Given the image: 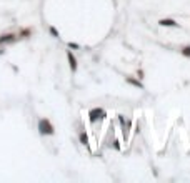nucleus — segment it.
I'll return each instance as SVG.
<instances>
[{
	"label": "nucleus",
	"instance_id": "f257e3e1",
	"mask_svg": "<svg viewBox=\"0 0 190 183\" xmlns=\"http://www.w3.org/2000/svg\"><path fill=\"white\" fill-rule=\"evenodd\" d=\"M38 130H40L42 133H45V135L53 133V127L48 123V120H40V122H38Z\"/></svg>",
	"mask_w": 190,
	"mask_h": 183
},
{
	"label": "nucleus",
	"instance_id": "f03ea898",
	"mask_svg": "<svg viewBox=\"0 0 190 183\" xmlns=\"http://www.w3.org/2000/svg\"><path fill=\"white\" fill-rule=\"evenodd\" d=\"M160 25L163 27H177V23L173 20H170V18H163V20H160Z\"/></svg>",
	"mask_w": 190,
	"mask_h": 183
},
{
	"label": "nucleus",
	"instance_id": "7ed1b4c3",
	"mask_svg": "<svg viewBox=\"0 0 190 183\" xmlns=\"http://www.w3.org/2000/svg\"><path fill=\"white\" fill-rule=\"evenodd\" d=\"M97 115H104V112H102V110H94V112L90 113V118L92 120H97Z\"/></svg>",
	"mask_w": 190,
	"mask_h": 183
},
{
	"label": "nucleus",
	"instance_id": "20e7f679",
	"mask_svg": "<svg viewBox=\"0 0 190 183\" xmlns=\"http://www.w3.org/2000/svg\"><path fill=\"white\" fill-rule=\"evenodd\" d=\"M69 60H70L72 70H75V68H77V63H75V59H74V55H72V54H69Z\"/></svg>",
	"mask_w": 190,
	"mask_h": 183
},
{
	"label": "nucleus",
	"instance_id": "39448f33",
	"mask_svg": "<svg viewBox=\"0 0 190 183\" xmlns=\"http://www.w3.org/2000/svg\"><path fill=\"white\" fill-rule=\"evenodd\" d=\"M13 40V35H3L2 38H0V43H3V42H10Z\"/></svg>",
	"mask_w": 190,
	"mask_h": 183
},
{
	"label": "nucleus",
	"instance_id": "423d86ee",
	"mask_svg": "<svg viewBox=\"0 0 190 183\" xmlns=\"http://www.w3.org/2000/svg\"><path fill=\"white\" fill-rule=\"evenodd\" d=\"M183 55L190 57V47H185V49H183Z\"/></svg>",
	"mask_w": 190,
	"mask_h": 183
},
{
	"label": "nucleus",
	"instance_id": "0eeeda50",
	"mask_svg": "<svg viewBox=\"0 0 190 183\" xmlns=\"http://www.w3.org/2000/svg\"><path fill=\"white\" fill-rule=\"evenodd\" d=\"M129 82H130V83H134V85H137V87H142L139 82H135V80H132V78H129Z\"/></svg>",
	"mask_w": 190,
	"mask_h": 183
}]
</instances>
